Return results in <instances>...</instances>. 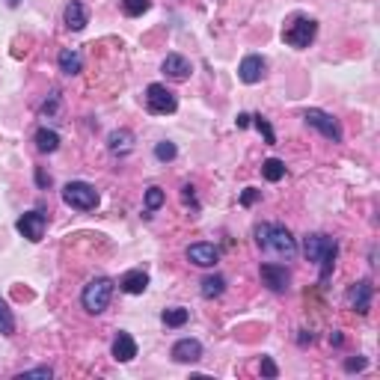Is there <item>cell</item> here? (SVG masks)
Segmentation results:
<instances>
[{
  "label": "cell",
  "instance_id": "1",
  "mask_svg": "<svg viewBox=\"0 0 380 380\" xmlns=\"http://www.w3.org/2000/svg\"><path fill=\"white\" fill-rule=\"evenodd\" d=\"M256 244L265 256L276 261H292L297 256V238L283 223H259L256 226Z\"/></svg>",
  "mask_w": 380,
  "mask_h": 380
},
{
  "label": "cell",
  "instance_id": "2",
  "mask_svg": "<svg viewBox=\"0 0 380 380\" xmlns=\"http://www.w3.org/2000/svg\"><path fill=\"white\" fill-rule=\"evenodd\" d=\"M303 256H306V261L318 265V270H321V285H327L330 276H333V268H336V256H339L336 238H330V235H324V232L303 235Z\"/></svg>",
  "mask_w": 380,
  "mask_h": 380
},
{
  "label": "cell",
  "instance_id": "3",
  "mask_svg": "<svg viewBox=\"0 0 380 380\" xmlns=\"http://www.w3.org/2000/svg\"><path fill=\"white\" fill-rule=\"evenodd\" d=\"M113 288H116V283L110 276H93L84 285V292H80V306H84L89 315H102L113 300Z\"/></svg>",
  "mask_w": 380,
  "mask_h": 380
},
{
  "label": "cell",
  "instance_id": "4",
  "mask_svg": "<svg viewBox=\"0 0 380 380\" xmlns=\"http://www.w3.org/2000/svg\"><path fill=\"white\" fill-rule=\"evenodd\" d=\"M315 36H318V21L309 15H292L283 27V42L288 45V48H309V45L315 42Z\"/></svg>",
  "mask_w": 380,
  "mask_h": 380
},
{
  "label": "cell",
  "instance_id": "5",
  "mask_svg": "<svg viewBox=\"0 0 380 380\" xmlns=\"http://www.w3.org/2000/svg\"><path fill=\"white\" fill-rule=\"evenodd\" d=\"M62 202L75 208V211H95L102 196H98V190L89 182H69L62 187Z\"/></svg>",
  "mask_w": 380,
  "mask_h": 380
},
{
  "label": "cell",
  "instance_id": "6",
  "mask_svg": "<svg viewBox=\"0 0 380 380\" xmlns=\"http://www.w3.org/2000/svg\"><path fill=\"white\" fill-rule=\"evenodd\" d=\"M146 110L152 116H169V113H176L178 110V98L173 89H167L164 84H149L146 86Z\"/></svg>",
  "mask_w": 380,
  "mask_h": 380
},
{
  "label": "cell",
  "instance_id": "7",
  "mask_svg": "<svg viewBox=\"0 0 380 380\" xmlns=\"http://www.w3.org/2000/svg\"><path fill=\"white\" fill-rule=\"evenodd\" d=\"M303 122L309 125V128L318 131L324 140H330V143H342V125H339L336 116H330L327 110H318V107H309V110L303 113Z\"/></svg>",
  "mask_w": 380,
  "mask_h": 380
},
{
  "label": "cell",
  "instance_id": "8",
  "mask_svg": "<svg viewBox=\"0 0 380 380\" xmlns=\"http://www.w3.org/2000/svg\"><path fill=\"white\" fill-rule=\"evenodd\" d=\"M15 229L21 232L30 244H39L45 238V229H48V214H45L42 208H33V211H27V214L18 217Z\"/></svg>",
  "mask_w": 380,
  "mask_h": 380
},
{
  "label": "cell",
  "instance_id": "9",
  "mask_svg": "<svg viewBox=\"0 0 380 380\" xmlns=\"http://www.w3.org/2000/svg\"><path fill=\"white\" fill-rule=\"evenodd\" d=\"M259 276L274 294H285L288 288H292V270L285 265H276V261H265V265L259 268Z\"/></svg>",
  "mask_w": 380,
  "mask_h": 380
},
{
  "label": "cell",
  "instance_id": "10",
  "mask_svg": "<svg viewBox=\"0 0 380 380\" xmlns=\"http://www.w3.org/2000/svg\"><path fill=\"white\" fill-rule=\"evenodd\" d=\"M372 297H375V285L372 279H359L348 288V309H354L357 315H368L372 309Z\"/></svg>",
  "mask_w": 380,
  "mask_h": 380
},
{
  "label": "cell",
  "instance_id": "11",
  "mask_svg": "<svg viewBox=\"0 0 380 380\" xmlns=\"http://www.w3.org/2000/svg\"><path fill=\"white\" fill-rule=\"evenodd\" d=\"M268 75V60L265 57H259V54H250V57H244L241 60V66H238V78L244 80V84H259L261 78Z\"/></svg>",
  "mask_w": 380,
  "mask_h": 380
},
{
  "label": "cell",
  "instance_id": "12",
  "mask_svg": "<svg viewBox=\"0 0 380 380\" xmlns=\"http://www.w3.org/2000/svg\"><path fill=\"white\" fill-rule=\"evenodd\" d=\"M187 261H190V265H196V268H214L217 261H220V250H217L214 244H205V241L190 244V247H187Z\"/></svg>",
  "mask_w": 380,
  "mask_h": 380
},
{
  "label": "cell",
  "instance_id": "13",
  "mask_svg": "<svg viewBox=\"0 0 380 380\" xmlns=\"http://www.w3.org/2000/svg\"><path fill=\"white\" fill-rule=\"evenodd\" d=\"M161 71H164L169 80H187L193 75V62L182 57V54H167V60L161 62Z\"/></svg>",
  "mask_w": 380,
  "mask_h": 380
},
{
  "label": "cell",
  "instance_id": "14",
  "mask_svg": "<svg viewBox=\"0 0 380 380\" xmlns=\"http://www.w3.org/2000/svg\"><path fill=\"white\" fill-rule=\"evenodd\" d=\"M110 354H113L116 363H131V359L137 357V342H134V336H131L128 330H119V333H116Z\"/></svg>",
  "mask_w": 380,
  "mask_h": 380
},
{
  "label": "cell",
  "instance_id": "15",
  "mask_svg": "<svg viewBox=\"0 0 380 380\" xmlns=\"http://www.w3.org/2000/svg\"><path fill=\"white\" fill-rule=\"evenodd\" d=\"M173 359L176 363H199L202 359V342L199 339H178L176 345H173Z\"/></svg>",
  "mask_w": 380,
  "mask_h": 380
},
{
  "label": "cell",
  "instance_id": "16",
  "mask_svg": "<svg viewBox=\"0 0 380 380\" xmlns=\"http://www.w3.org/2000/svg\"><path fill=\"white\" fill-rule=\"evenodd\" d=\"M107 149H110V155L116 158H125L134 152V134L128 128H116L107 134Z\"/></svg>",
  "mask_w": 380,
  "mask_h": 380
},
{
  "label": "cell",
  "instance_id": "17",
  "mask_svg": "<svg viewBox=\"0 0 380 380\" xmlns=\"http://www.w3.org/2000/svg\"><path fill=\"white\" fill-rule=\"evenodd\" d=\"M66 27L69 30H75V33H80L84 27L89 24V9L80 3V0H69V6H66Z\"/></svg>",
  "mask_w": 380,
  "mask_h": 380
},
{
  "label": "cell",
  "instance_id": "18",
  "mask_svg": "<svg viewBox=\"0 0 380 380\" xmlns=\"http://www.w3.org/2000/svg\"><path fill=\"white\" fill-rule=\"evenodd\" d=\"M57 66H60L62 75L75 78V75H80V71H84V57H80L75 48H62L60 57H57Z\"/></svg>",
  "mask_w": 380,
  "mask_h": 380
},
{
  "label": "cell",
  "instance_id": "19",
  "mask_svg": "<svg viewBox=\"0 0 380 380\" xmlns=\"http://www.w3.org/2000/svg\"><path fill=\"white\" fill-rule=\"evenodd\" d=\"M119 288L125 294H143L149 288V274L146 270H128V274L119 279Z\"/></svg>",
  "mask_w": 380,
  "mask_h": 380
},
{
  "label": "cell",
  "instance_id": "20",
  "mask_svg": "<svg viewBox=\"0 0 380 380\" xmlns=\"http://www.w3.org/2000/svg\"><path fill=\"white\" fill-rule=\"evenodd\" d=\"M33 140H36V149L45 152V155H51V152L60 149V134L54 131V128H39Z\"/></svg>",
  "mask_w": 380,
  "mask_h": 380
},
{
  "label": "cell",
  "instance_id": "21",
  "mask_svg": "<svg viewBox=\"0 0 380 380\" xmlns=\"http://www.w3.org/2000/svg\"><path fill=\"white\" fill-rule=\"evenodd\" d=\"M226 292V276L220 274H211L202 279V288H199V294L205 297V300H214V297H220Z\"/></svg>",
  "mask_w": 380,
  "mask_h": 380
},
{
  "label": "cell",
  "instance_id": "22",
  "mask_svg": "<svg viewBox=\"0 0 380 380\" xmlns=\"http://www.w3.org/2000/svg\"><path fill=\"white\" fill-rule=\"evenodd\" d=\"M261 176H265V182H270V185L283 182V178H285V164L279 158H268L265 164H261Z\"/></svg>",
  "mask_w": 380,
  "mask_h": 380
},
{
  "label": "cell",
  "instance_id": "23",
  "mask_svg": "<svg viewBox=\"0 0 380 380\" xmlns=\"http://www.w3.org/2000/svg\"><path fill=\"white\" fill-rule=\"evenodd\" d=\"M167 202V193L161 190L158 185H152L149 190H146V196H143V205H146V217H152V211H158L161 205Z\"/></svg>",
  "mask_w": 380,
  "mask_h": 380
},
{
  "label": "cell",
  "instance_id": "24",
  "mask_svg": "<svg viewBox=\"0 0 380 380\" xmlns=\"http://www.w3.org/2000/svg\"><path fill=\"white\" fill-rule=\"evenodd\" d=\"M187 318H190V312L182 309V306H173V309H164V312H161V321H164L167 327H185Z\"/></svg>",
  "mask_w": 380,
  "mask_h": 380
},
{
  "label": "cell",
  "instance_id": "25",
  "mask_svg": "<svg viewBox=\"0 0 380 380\" xmlns=\"http://www.w3.org/2000/svg\"><path fill=\"white\" fill-rule=\"evenodd\" d=\"M15 333V315L9 309V303L0 297V336H12Z\"/></svg>",
  "mask_w": 380,
  "mask_h": 380
},
{
  "label": "cell",
  "instance_id": "26",
  "mask_svg": "<svg viewBox=\"0 0 380 380\" xmlns=\"http://www.w3.org/2000/svg\"><path fill=\"white\" fill-rule=\"evenodd\" d=\"M149 9H152V0H122V12L128 18H140Z\"/></svg>",
  "mask_w": 380,
  "mask_h": 380
},
{
  "label": "cell",
  "instance_id": "27",
  "mask_svg": "<svg viewBox=\"0 0 380 380\" xmlns=\"http://www.w3.org/2000/svg\"><path fill=\"white\" fill-rule=\"evenodd\" d=\"M60 104H62V95H60V89H51V95H48V98H45V102H42L39 113L45 116V119H51V116L60 110Z\"/></svg>",
  "mask_w": 380,
  "mask_h": 380
},
{
  "label": "cell",
  "instance_id": "28",
  "mask_svg": "<svg viewBox=\"0 0 380 380\" xmlns=\"http://www.w3.org/2000/svg\"><path fill=\"white\" fill-rule=\"evenodd\" d=\"M176 155H178V146H176V143H169V140H161L158 146H155V158L161 161V164L176 161Z\"/></svg>",
  "mask_w": 380,
  "mask_h": 380
},
{
  "label": "cell",
  "instance_id": "29",
  "mask_svg": "<svg viewBox=\"0 0 380 380\" xmlns=\"http://www.w3.org/2000/svg\"><path fill=\"white\" fill-rule=\"evenodd\" d=\"M252 125H256V128H259V134H261V137H265V143H268V146H274V143H276L274 125H270V122H268L261 113H256V116H252Z\"/></svg>",
  "mask_w": 380,
  "mask_h": 380
},
{
  "label": "cell",
  "instance_id": "30",
  "mask_svg": "<svg viewBox=\"0 0 380 380\" xmlns=\"http://www.w3.org/2000/svg\"><path fill=\"white\" fill-rule=\"evenodd\" d=\"M30 377L51 380V377H54V368H51V366H39V368H27V372H21V375H18V380H30Z\"/></svg>",
  "mask_w": 380,
  "mask_h": 380
},
{
  "label": "cell",
  "instance_id": "31",
  "mask_svg": "<svg viewBox=\"0 0 380 380\" xmlns=\"http://www.w3.org/2000/svg\"><path fill=\"white\" fill-rule=\"evenodd\" d=\"M366 366H368V359H366V357H348V359H345V372H348V375L363 372Z\"/></svg>",
  "mask_w": 380,
  "mask_h": 380
},
{
  "label": "cell",
  "instance_id": "32",
  "mask_svg": "<svg viewBox=\"0 0 380 380\" xmlns=\"http://www.w3.org/2000/svg\"><path fill=\"white\" fill-rule=\"evenodd\" d=\"M276 375H279V368H276L274 359H270V357H261V377H270V380H274Z\"/></svg>",
  "mask_w": 380,
  "mask_h": 380
},
{
  "label": "cell",
  "instance_id": "33",
  "mask_svg": "<svg viewBox=\"0 0 380 380\" xmlns=\"http://www.w3.org/2000/svg\"><path fill=\"white\" fill-rule=\"evenodd\" d=\"M259 196H261V190H256V187H247V190H244V193H241V205H244V208H250L252 202H259Z\"/></svg>",
  "mask_w": 380,
  "mask_h": 380
},
{
  "label": "cell",
  "instance_id": "34",
  "mask_svg": "<svg viewBox=\"0 0 380 380\" xmlns=\"http://www.w3.org/2000/svg\"><path fill=\"white\" fill-rule=\"evenodd\" d=\"M182 199H185V205H190V208H193V211H199V202H196L193 185H185V187H182Z\"/></svg>",
  "mask_w": 380,
  "mask_h": 380
},
{
  "label": "cell",
  "instance_id": "35",
  "mask_svg": "<svg viewBox=\"0 0 380 380\" xmlns=\"http://www.w3.org/2000/svg\"><path fill=\"white\" fill-rule=\"evenodd\" d=\"M36 185H39L42 190H48V187H51V176L45 173L42 167H36Z\"/></svg>",
  "mask_w": 380,
  "mask_h": 380
},
{
  "label": "cell",
  "instance_id": "36",
  "mask_svg": "<svg viewBox=\"0 0 380 380\" xmlns=\"http://www.w3.org/2000/svg\"><path fill=\"white\" fill-rule=\"evenodd\" d=\"M312 333L309 330H300V336H297V345H300V348H306V345H312Z\"/></svg>",
  "mask_w": 380,
  "mask_h": 380
},
{
  "label": "cell",
  "instance_id": "37",
  "mask_svg": "<svg viewBox=\"0 0 380 380\" xmlns=\"http://www.w3.org/2000/svg\"><path fill=\"white\" fill-rule=\"evenodd\" d=\"M252 125V116L250 113H238V128H250Z\"/></svg>",
  "mask_w": 380,
  "mask_h": 380
},
{
  "label": "cell",
  "instance_id": "38",
  "mask_svg": "<svg viewBox=\"0 0 380 380\" xmlns=\"http://www.w3.org/2000/svg\"><path fill=\"white\" fill-rule=\"evenodd\" d=\"M342 342H345V339H342V333H336V330H333V333H330V345H336V348H339Z\"/></svg>",
  "mask_w": 380,
  "mask_h": 380
},
{
  "label": "cell",
  "instance_id": "39",
  "mask_svg": "<svg viewBox=\"0 0 380 380\" xmlns=\"http://www.w3.org/2000/svg\"><path fill=\"white\" fill-rule=\"evenodd\" d=\"M18 3H21V0H6V6H12V9H15Z\"/></svg>",
  "mask_w": 380,
  "mask_h": 380
}]
</instances>
